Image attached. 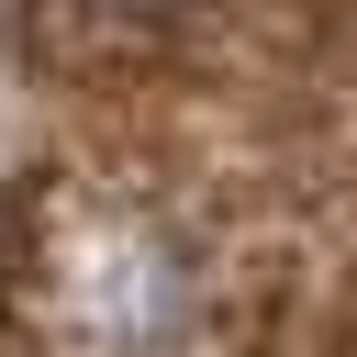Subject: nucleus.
<instances>
[{"label": "nucleus", "mask_w": 357, "mask_h": 357, "mask_svg": "<svg viewBox=\"0 0 357 357\" xmlns=\"http://www.w3.org/2000/svg\"><path fill=\"white\" fill-rule=\"evenodd\" d=\"M33 324L56 357H178L201 335V245L156 201H67L33 245Z\"/></svg>", "instance_id": "nucleus-1"}, {"label": "nucleus", "mask_w": 357, "mask_h": 357, "mask_svg": "<svg viewBox=\"0 0 357 357\" xmlns=\"http://www.w3.org/2000/svg\"><path fill=\"white\" fill-rule=\"evenodd\" d=\"M78 22H123V33H145V22H178V11H201V0H67Z\"/></svg>", "instance_id": "nucleus-2"}]
</instances>
